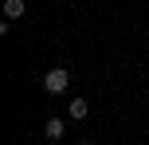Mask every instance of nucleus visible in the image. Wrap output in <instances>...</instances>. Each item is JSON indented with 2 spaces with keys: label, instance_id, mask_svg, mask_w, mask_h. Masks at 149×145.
Instances as JSON below:
<instances>
[{
  "label": "nucleus",
  "instance_id": "nucleus-1",
  "mask_svg": "<svg viewBox=\"0 0 149 145\" xmlns=\"http://www.w3.org/2000/svg\"><path fill=\"white\" fill-rule=\"evenodd\" d=\"M67 86H71V75H67L63 67H51V71L43 75V90H47V94H63Z\"/></svg>",
  "mask_w": 149,
  "mask_h": 145
},
{
  "label": "nucleus",
  "instance_id": "nucleus-2",
  "mask_svg": "<svg viewBox=\"0 0 149 145\" xmlns=\"http://www.w3.org/2000/svg\"><path fill=\"white\" fill-rule=\"evenodd\" d=\"M24 12H28L24 0H4V16H8V20H24Z\"/></svg>",
  "mask_w": 149,
  "mask_h": 145
},
{
  "label": "nucleus",
  "instance_id": "nucleus-3",
  "mask_svg": "<svg viewBox=\"0 0 149 145\" xmlns=\"http://www.w3.org/2000/svg\"><path fill=\"white\" fill-rule=\"evenodd\" d=\"M67 114L74 118V122H82V118H86V98H71L67 102Z\"/></svg>",
  "mask_w": 149,
  "mask_h": 145
},
{
  "label": "nucleus",
  "instance_id": "nucleus-4",
  "mask_svg": "<svg viewBox=\"0 0 149 145\" xmlns=\"http://www.w3.org/2000/svg\"><path fill=\"white\" fill-rule=\"evenodd\" d=\"M43 133H47V137H63V118H47Z\"/></svg>",
  "mask_w": 149,
  "mask_h": 145
}]
</instances>
